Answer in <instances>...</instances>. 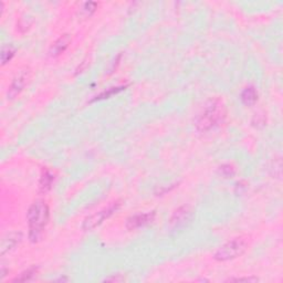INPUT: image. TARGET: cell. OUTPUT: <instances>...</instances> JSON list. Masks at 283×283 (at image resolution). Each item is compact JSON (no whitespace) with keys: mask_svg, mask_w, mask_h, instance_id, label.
Returning <instances> with one entry per match:
<instances>
[{"mask_svg":"<svg viewBox=\"0 0 283 283\" xmlns=\"http://www.w3.org/2000/svg\"><path fill=\"white\" fill-rule=\"evenodd\" d=\"M119 207H121V201L116 200L114 203L108 205L107 207L103 208L102 210L87 217L82 223V229L85 231H90L94 229V228L99 227L101 223H103L104 220L110 218L115 211H118Z\"/></svg>","mask_w":283,"mask_h":283,"instance_id":"4","label":"cell"},{"mask_svg":"<svg viewBox=\"0 0 283 283\" xmlns=\"http://www.w3.org/2000/svg\"><path fill=\"white\" fill-rule=\"evenodd\" d=\"M96 6H98V5H96L95 2H85L84 5H83L82 10L84 11L85 15H92L95 11Z\"/></svg>","mask_w":283,"mask_h":283,"instance_id":"16","label":"cell"},{"mask_svg":"<svg viewBox=\"0 0 283 283\" xmlns=\"http://www.w3.org/2000/svg\"><path fill=\"white\" fill-rule=\"evenodd\" d=\"M15 53V48L13 45H6L1 49V64L5 65L13 59Z\"/></svg>","mask_w":283,"mask_h":283,"instance_id":"13","label":"cell"},{"mask_svg":"<svg viewBox=\"0 0 283 283\" xmlns=\"http://www.w3.org/2000/svg\"><path fill=\"white\" fill-rule=\"evenodd\" d=\"M50 210L45 200H37L31 205L27 219L29 224V239L31 242H38L44 235L45 228L49 223Z\"/></svg>","mask_w":283,"mask_h":283,"instance_id":"2","label":"cell"},{"mask_svg":"<svg viewBox=\"0 0 283 283\" xmlns=\"http://www.w3.org/2000/svg\"><path fill=\"white\" fill-rule=\"evenodd\" d=\"M125 88H126V87H119V88H112V89H108L107 91L103 92V93H101V94H100L99 96H96V98L94 99V101H96V100H103V99L110 98L111 95L116 94V93H119V92L123 91Z\"/></svg>","mask_w":283,"mask_h":283,"instance_id":"15","label":"cell"},{"mask_svg":"<svg viewBox=\"0 0 283 283\" xmlns=\"http://www.w3.org/2000/svg\"><path fill=\"white\" fill-rule=\"evenodd\" d=\"M54 180V175L48 168L42 169L40 180H39V189L41 193H46L51 189L52 183Z\"/></svg>","mask_w":283,"mask_h":283,"instance_id":"10","label":"cell"},{"mask_svg":"<svg viewBox=\"0 0 283 283\" xmlns=\"http://www.w3.org/2000/svg\"><path fill=\"white\" fill-rule=\"evenodd\" d=\"M248 249V240L245 237H237L224 243L214 254L217 261H229L237 259L246 253Z\"/></svg>","mask_w":283,"mask_h":283,"instance_id":"3","label":"cell"},{"mask_svg":"<svg viewBox=\"0 0 283 283\" xmlns=\"http://www.w3.org/2000/svg\"><path fill=\"white\" fill-rule=\"evenodd\" d=\"M22 239V234L21 232H10L8 234L5 238L2 239L1 242V254H6L7 253H9L10 250L15 249L17 245H19Z\"/></svg>","mask_w":283,"mask_h":283,"instance_id":"9","label":"cell"},{"mask_svg":"<svg viewBox=\"0 0 283 283\" xmlns=\"http://www.w3.org/2000/svg\"><path fill=\"white\" fill-rule=\"evenodd\" d=\"M218 173L223 178H232L236 175V168L231 164H223L218 168Z\"/></svg>","mask_w":283,"mask_h":283,"instance_id":"14","label":"cell"},{"mask_svg":"<svg viewBox=\"0 0 283 283\" xmlns=\"http://www.w3.org/2000/svg\"><path fill=\"white\" fill-rule=\"evenodd\" d=\"M227 116V108L222 100L214 98L207 101L203 110L197 116L195 125L201 133L214 130L215 127L222 125Z\"/></svg>","mask_w":283,"mask_h":283,"instance_id":"1","label":"cell"},{"mask_svg":"<svg viewBox=\"0 0 283 283\" xmlns=\"http://www.w3.org/2000/svg\"><path fill=\"white\" fill-rule=\"evenodd\" d=\"M38 273V268L37 267H30L29 269H27L19 274L18 277H15L13 282H26V281H29L32 279L36 274Z\"/></svg>","mask_w":283,"mask_h":283,"instance_id":"12","label":"cell"},{"mask_svg":"<svg viewBox=\"0 0 283 283\" xmlns=\"http://www.w3.org/2000/svg\"><path fill=\"white\" fill-rule=\"evenodd\" d=\"M193 211L188 206H181L173 212L169 219V223L174 229H178L187 224L192 220Z\"/></svg>","mask_w":283,"mask_h":283,"instance_id":"5","label":"cell"},{"mask_svg":"<svg viewBox=\"0 0 283 283\" xmlns=\"http://www.w3.org/2000/svg\"><path fill=\"white\" fill-rule=\"evenodd\" d=\"M229 281H247V282H254L258 281V278L254 277H249V278H237V279H229Z\"/></svg>","mask_w":283,"mask_h":283,"instance_id":"17","label":"cell"},{"mask_svg":"<svg viewBox=\"0 0 283 283\" xmlns=\"http://www.w3.org/2000/svg\"><path fill=\"white\" fill-rule=\"evenodd\" d=\"M70 44H71V37H70L69 34L65 33L63 36H61L59 39H57V40L53 42L51 46H50L49 50L50 56L53 58L59 57L60 54L63 53L65 50L68 49Z\"/></svg>","mask_w":283,"mask_h":283,"instance_id":"8","label":"cell"},{"mask_svg":"<svg viewBox=\"0 0 283 283\" xmlns=\"http://www.w3.org/2000/svg\"><path fill=\"white\" fill-rule=\"evenodd\" d=\"M155 211L144 212V214H136L131 216L129 219L126 220V228L129 230H135L138 228L145 227L147 224L152 223L155 219Z\"/></svg>","mask_w":283,"mask_h":283,"instance_id":"6","label":"cell"},{"mask_svg":"<svg viewBox=\"0 0 283 283\" xmlns=\"http://www.w3.org/2000/svg\"><path fill=\"white\" fill-rule=\"evenodd\" d=\"M28 79H29V72L23 71L21 73H19L10 84L9 91H8V96H9L10 99L15 98V96H17L19 93L25 89L27 83H28Z\"/></svg>","mask_w":283,"mask_h":283,"instance_id":"7","label":"cell"},{"mask_svg":"<svg viewBox=\"0 0 283 283\" xmlns=\"http://www.w3.org/2000/svg\"><path fill=\"white\" fill-rule=\"evenodd\" d=\"M240 99H241L242 103L247 106H251L258 101V91L255 90L254 87H247L245 90L241 92V95H240Z\"/></svg>","mask_w":283,"mask_h":283,"instance_id":"11","label":"cell"},{"mask_svg":"<svg viewBox=\"0 0 283 283\" xmlns=\"http://www.w3.org/2000/svg\"><path fill=\"white\" fill-rule=\"evenodd\" d=\"M124 280V278H108L105 279V281H122Z\"/></svg>","mask_w":283,"mask_h":283,"instance_id":"18","label":"cell"}]
</instances>
